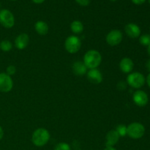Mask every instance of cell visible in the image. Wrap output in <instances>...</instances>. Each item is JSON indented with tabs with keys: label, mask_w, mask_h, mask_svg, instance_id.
<instances>
[{
	"label": "cell",
	"mask_w": 150,
	"mask_h": 150,
	"mask_svg": "<svg viewBox=\"0 0 150 150\" xmlns=\"http://www.w3.org/2000/svg\"><path fill=\"white\" fill-rule=\"evenodd\" d=\"M102 62V57L99 51L89 50L83 57V63L89 69L97 68Z\"/></svg>",
	"instance_id": "cell-1"
},
{
	"label": "cell",
	"mask_w": 150,
	"mask_h": 150,
	"mask_svg": "<svg viewBox=\"0 0 150 150\" xmlns=\"http://www.w3.org/2000/svg\"><path fill=\"white\" fill-rule=\"evenodd\" d=\"M50 139V133L46 129L38 128L35 130L32 136V143L37 146H43Z\"/></svg>",
	"instance_id": "cell-2"
},
{
	"label": "cell",
	"mask_w": 150,
	"mask_h": 150,
	"mask_svg": "<svg viewBox=\"0 0 150 150\" xmlns=\"http://www.w3.org/2000/svg\"><path fill=\"white\" fill-rule=\"evenodd\" d=\"M145 133V127L139 122H133L127 127V135L133 139H139Z\"/></svg>",
	"instance_id": "cell-3"
},
{
	"label": "cell",
	"mask_w": 150,
	"mask_h": 150,
	"mask_svg": "<svg viewBox=\"0 0 150 150\" xmlns=\"http://www.w3.org/2000/svg\"><path fill=\"white\" fill-rule=\"evenodd\" d=\"M145 81L146 80L144 75L139 72L130 73L127 78V84L134 89H140L144 85Z\"/></svg>",
	"instance_id": "cell-4"
},
{
	"label": "cell",
	"mask_w": 150,
	"mask_h": 150,
	"mask_svg": "<svg viewBox=\"0 0 150 150\" xmlns=\"http://www.w3.org/2000/svg\"><path fill=\"white\" fill-rule=\"evenodd\" d=\"M64 46H65L67 52H69L70 54H76L81 49V41L80 38H78L77 36L72 35L66 39Z\"/></svg>",
	"instance_id": "cell-5"
},
{
	"label": "cell",
	"mask_w": 150,
	"mask_h": 150,
	"mask_svg": "<svg viewBox=\"0 0 150 150\" xmlns=\"http://www.w3.org/2000/svg\"><path fill=\"white\" fill-rule=\"evenodd\" d=\"M0 24L7 29H10L15 24V18L13 13L8 10H0Z\"/></svg>",
	"instance_id": "cell-6"
},
{
	"label": "cell",
	"mask_w": 150,
	"mask_h": 150,
	"mask_svg": "<svg viewBox=\"0 0 150 150\" xmlns=\"http://www.w3.org/2000/svg\"><path fill=\"white\" fill-rule=\"evenodd\" d=\"M123 35L119 29H113L108 33L106 36V42L111 46H116L122 42Z\"/></svg>",
	"instance_id": "cell-7"
},
{
	"label": "cell",
	"mask_w": 150,
	"mask_h": 150,
	"mask_svg": "<svg viewBox=\"0 0 150 150\" xmlns=\"http://www.w3.org/2000/svg\"><path fill=\"white\" fill-rule=\"evenodd\" d=\"M13 86V79L7 73H0V91L2 92H9Z\"/></svg>",
	"instance_id": "cell-8"
},
{
	"label": "cell",
	"mask_w": 150,
	"mask_h": 150,
	"mask_svg": "<svg viewBox=\"0 0 150 150\" xmlns=\"http://www.w3.org/2000/svg\"><path fill=\"white\" fill-rule=\"evenodd\" d=\"M133 102L137 105L138 106L144 107L146 105L149 101V98H148V95L144 91L142 90H138L133 94Z\"/></svg>",
	"instance_id": "cell-9"
},
{
	"label": "cell",
	"mask_w": 150,
	"mask_h": 150,
	"mask_svg": "<svg viewBox=\"0 0 150 150\" xmlns=\"http://www.w3.org/2000/svg\"><path fill=\"white\" fill-rule=\"evenodd\" d=\"M87 79L91 83L98 84L102 82L103 75L98 69H90L87 73Z\"/></svg>",
	"instance_id": "cell-10"
},
{
	"label": "cell",
	"mask_w": 150,
	"mask_h": 150,
	"mask_svg": "<svg viewBox=\"0 0 150 150\" xmlns=\"http://www.w3.org/2000/svg\"><path fill=\"white\" fill-rule=\"evenodd\" d=\"M125 33L128 37L131 38H137L141 35V29L138 25L133 23H130L127 24L125 27Z\"/></svg>",
	"instance_id": "cell-11"
},
{
	"label": "cell",
	"mask_w": 150,
	"mask_h": 150,
	"mask_svg": "<svg viewBox=\"0 0 150 150\" xmlns=\"http://www.w3.org/2000/svg\"><path fill=\"white\" fill-rule=\"evenodd\" d=\"M29 42V37L27 34L22 33L19 35L15 40V45L19 50L26 48Z\"/></svg>",
	"instance_id": "cell-12"
},
{
	"label": "cell",
	"mask_w": 150,
	"mask_h": 150,
	"mask_svg": "<svg viewBox=\"0 0 150 150\" xmlns=\"http://www.w3.org/2000/svg\"><path fill=\"white\" fill-rule=\"evenodd\" d=\"M134 67V63L133 60L127 57H125L120 61V68L124 73H129L133 70Z\"/></svg>",
	"instance_id": "cell-13"
},
{
	"label": "cell",
	"mask_w": 150,
	"mask_h": 150,
	"mask_svg": "<svg viewBox=\"0 0 150 150\" xmlns=\"http://www.w3.org/2000/svg\"><path fill=\"white\" fill-rule=\"evenodd\" d=\"M120 139V136L115 130L108 132L105 137V145L106 146H114Z\"/></svg>",
	"instance_id": "cell-14"
},
{
	"label": "cell",
	"mask_w": 150,
	"mask_h": 150,
	"mask_svg": "<svg viewBox=\"0 0 150 150\" xmlns=\"http://www.w3.org/2000/svg\"><path fill=\"white\" fill-rule=\"evenodd\" d=\"M72 69H73V73L77 76H84L87 70V67H86L84 63L81 61H77L73 63Z\"/></svg>",
	"instance_id": "cell-15"
},
{
	"label": "cell",
	"mask_w": 150,
	"mask_h": 150,
	"mask_svg": "<svg viewBox=\"0 0 150 150\" xmlns=\"http://www.w3.org/2000/svg\"><path fill=\"white\" fill-rule=\"evenodd\" d=\"M35 29L40 35H45L48 32V24L42 21H38L35 23Z\"/></svg>",
	"instance_id": "cell-16"
},
{
	"label": "cell",
	"mask_w": 150,
	"mask_h": 150,
	"mask_svg": "<svg viewBox=\"0 0 150 150\" xmlns=\"http://www.w3.org/2000/svg\"><path fill=\"white\" fill-rule=\"evenodd\" d=\"M70 29L74 34H81L83 30V25L80 21H74L70 24Z\"/></svg>",
	"instance_id": "cell-17"
},
{
	"label": "cell",
	"mask_w": 150,
	"mask_h": 150,
	"mask_svg": "<svg viewBox=\"0 0 150 150\" xmlns=\"http://www.w3.org/2000/svg\"><path fill=\"white\" fill-rule=\"evenodd\" d=\"M13 48V44L7 40H4L0 42V49L4 52H8Z\"/></svg>",
	"instance_id": "cell-18"
},
{
	"label": "cell",
	"mask_w": 150,
	"mask_h": 150,
	"mask_svg": "<svg viewBox=\"0 0 150 150\" xmlns=\"http://www.w3.org/2000/svg\"><path fill=\"white\" fill-rule=\"evenodd\" d=\"M115 130L117 132L120 137H124L127 135V126H125V125H119L116 127Z\"/></svg>",
	"instance_id": "cell-19"
},
{
	"label": "cell",
	"mask_w": 150,
	"mask_h": 150,
	"mask_svg": "<svg viewBox=\"0 0 150 150\" xmlns=\"http://www.w3.org/2000/svg\"><path fill=\"white\" fill-rule=\"evenodd\" d=\"M139 42L142 45H145V46H148L150 44V35L145 34V35L140 36L139 38Z\"/></svg>",
	"instance_id": "cell-20"
},
{
	"label": "cell",
	"mask_w": 150,
	"mask_h": 150,
	"mask_svg": "<svg viewBox=\"0 0 150 150\" xmlns=\"http://www.w3.org/2000/svg\"><path fill=\"white\" fill-rule=\"evenodd\" d=\"M70 146L68 144L64 143V142H61L58 144L56 145L54 147V150H70Z\"/></svg>",
	"instance_id": "cell-21"
},
{
	"label": "cell",
	"mask_w": 150,
	"mask_h": 150,
	"mask_svg": "<svg viewBox=\"0 0 150 150\" xmlns=\"http://www.w3.org/2000/svg\"><path fill=\"white\" fill-rule=\"evenodd\" d=\"M6 71H7V74L9 75L10 76H13V75H15V73H16V68L15 66L13 65H9L8 67H7V70H6Z\"/></svg>",
	"instance_id": "cell-22"
},
{
	"label": "cell",
	"mask_w": 150,
	"mask_h": 150,
	"mask_svg": "<svg viewBox=\"0 0 150 150\" xmlns=\"http://www.w3.org/2000/svg\"><path fill=\"white\" fill-rule=\"evenodd\" d=\"M126 86H127V83L125 81H120L117 83V88H118L120 90H124V89H126Z\"/></svg>",
	"instance_id": "cell-23"
},
{
	"label": "cell",
	"mask_w": 150,
	"mask_h": 150,
	"mask_svg": "<svg viewBox=\"0 0 150 150\" xmlns=\"http://www.w3.org/2000/svg\"><path fill=\"white\" fill-rule=\"evenodd\" d=\"M76 1L81 6H87L89 5L90 0H76Z\"/></svg>",
	"instance_id": "cell-24"
},
{
	"label": "cell",
	"mask_w": 150,
	"mask_h": 150,
	"mask_svg": "<svg viewBox=\"0 0 150 150\" xmlns=\"http://www.w3.org/2000/svg\"><path fill=\"white\" fill-rule=\"evenodd\" d=\"M131 1H133L135 4H138V5H139V4H144V3L146 1V0H131Z\"/></svg>",
	"instance_id": "cell-25"
},
{
	"label": "cell",
	"mask_w": 150,
	"mask_h": 150,
	"mask_svg": "<svg viewBox=\"0 0 150 150\" xmlns=\"http://www.w3.org/2000/svg\"><path fill=\"white\" fill-rule=\"evenodd\" d=\"M3 136H4V131H3V129L1 128V127L0 126V140L2 139Z\"/></svg>",
	"instance_id": "cell-26"
},
{
	"label": "cell",
	"mask_w": 150,
	"mask_h": 150,
	"mask_svg": "<svg viewBox=\"0 0 150 150\" xmlns=\"http://www.w3.org/2000/svg\"><path fill=\"white\" fill-rule=\"evenodd\" d=\"M146 67L149 71H150V59L148 60L146 63Z\"/></svg>",
	"instance_id": "cell-27"
},
{
	"label": "cell",
	"mask_w": 150,
	"mask_h": 150,
	"mask_svg": "<svg viewBox=\"0 0 150 150\" xmlns=\"http://www.w3.org/2000/svg\"><path fill=\"white\" fill-rule=\"evenodd\" d=\"M44 1H45V0H32V1L36 3V4H41V3L43 2Z\"/></svg>",
	"instance_id": "cell-28"
},
{
	"label": "cell",
	"mask_w": 150,
	"mask_h": 150,
	"mask_svg": "<svg viewBox=\"0 0 150 150\" xmlns=\"http://www.w3.org/2000/svg\"><path fill=\"white\" fill-rule=\"evenodd\" d=\"M146 82H147L148 86H149V88H150V73L149 75H148L147 78H146Z\"/></svg>",
	"instance_id": "cell-29"
},
{
	"label": "cell",
	"mask_w": 150,
	"mask_h": 150,
	"mask_svg": "<svg viewBox=\"0 0 150 150\" xmlns=\"http://www.w3.org/2000/svg\"><path fill=\"white\" fill-rule=\"evenodd\" d=\"M104 150H117V149H116L114 146H106V148H105Z\"/></svg>",
	"instance_id": "cell-30"
},
{
	"label": "cell",
	"mask_w": 150,
	"mask_h": 150,
	"mask_svg": "<svg viewBox=\"0 0 150 150\" xmlns=\"http://www.w3.org/2000/svg\"><path fill=\"white\" fill-rule=\"evenodd\" d=\"M147 52H148V54H149V55L150 56V44L148 45V47H147Z\"/></svg>",
	"instance_id": "cell-31"
},
{
	"label": "cell",
	"mask_w": 150,
	"mask_h": 150,
	"mask_svg": "<svg viewBox=\"0 0 150 150\" xmlns=\"http://www.w3.org/2000/svg\"><path fill=\"white\" fill-rule=\"evenodd\" d=\"M111 1H117V0H111Z\"/></svg>",
	"instance_id": "cell-32"
},
{
	"label": "cell",
	"mask_w": 150,
	"mask_h": 150,
	"mask_svg": "<svg viewBox=\"0 0 150 150\" xmlns=\"http://www.w3.org/2000/svg\"><path fill=\"white\" fill-rule=\"evenodd\" d=\"M11 1H17V0H11Z\"/></svg>",
	"instance_id": "cell-33"
},
{
	"label": "cell",
	"mask_w": 150,
	"mask_h": 150,
	"mask_svg": "<svg viewBox=\"0 0 150 150\" xmlns=\"http://www.w3.org/2000/svg\"><path fill=\"white\" fill-rule=\"evenodd\" d=\"M149 4H150V0H149Z\"/></svg>",
	"instance_id": "cell-34"
},
{
	"label": "cell",
	"mask_w": 150,
	"mask_h": 150,
	"mask_svg": "<svg viewBox=\"0 0 150 150\" xmlns=\"http://www.w3.org/2000/svg\"><path fill=\"white\" fill-rule=\"evenodd\" d=\"M0 7H1V4H0Z\"/></svg>",
	"instance_id": "cell-35"
}]
</instances>
